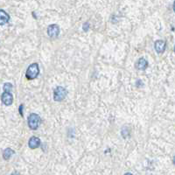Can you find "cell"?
<instances>
[{
	"label": "cell",
	"instance_id": "1",
	"mask_svg": "<svg viewBox=\"0 0 175 175\" xmlns=\"http://www.w3.org/2000/svg\"><path fill=\"white\" fill-rule=\"evenodd\" d=\"M39 74V65L38 63H32L31 64L25 73V77L28 80H32L35 79Z\"/></svg>",
	"mask_w": 175,
	"mask_h": 175
},
{
	"label": "cell",
	"instance_id": "2",
	"mask_svg": "<svg viewBox=\"0 0 175 175\" xmlns=\"http://www.w3.org/2000/svg\"><path fill=\"white\" fill-rule=\"evenodd\" d=\"M40 117L36 113H32L28 117V125L31 130H37L40 124Z\"/></svg>",
	"mask_w": 175,
	"mask_h": 175
},
{
	"label": "cell",
	"instance_id": "3",
	"mask_svg": "<svg viewBox=\"0 0 175 175\" xmlns=\"http://www.w3.org/2000/svg\"><path fill=\"white\" fill-rule=\"evenodd\" d=\"M67 95V89L65 88H63V87L59 86L53 91V99L56 102H60L63 99H65Z\"/></svg>",
	"mask_w": 175,
	"mask_h": 175
},
{
	"label": "cell",
	"instance_id": "4",
	"mask_svg": "<svg viewBox=\"0 0 175 175\" xmlns=\"http://www.w3.org/2000/svg\"><path fill=\"white\" fill-rule=\"evenodd\" d=\"M60 33V27L58 25H50L47 28V34L51 38H57Z\"/></svg>",
	"mask_w": 175,
	"mask_h": 175
},
{
	"label": "cell",
	"instance_id": "5",
	"mask_svg": "<svg viewBox=\"0 0 175 175\" xmlns=\"http://www.w3.org/2000/svg\"><path fill=\"white\" fill-rule=\"evenodd\" d=\"M2 102L6 106L11 105L12 103H13V96L11 95V93L4 92L2 94Z\"/></svg>",
	"mask_w": 175,
	"mask_h": 175
},
{
	"label": "cell",
	"instance_id": "6",
	"mask_svg": "<svg viewBox=\"0 0 175 175\" xmlns=\"http://www.w3.org/2000/svg\"><path fill=\"white\" fill-rule=\"evenodd\" d=\"M155 50L157 51V53H162L165 52L166 50V46H167V43L164 40H157L155 42Z\"/></svg>",
	"mask_w": 175,
	"mask_h": 175
},
{
	"label": "cell",
	"instance_id": "7",
	"mask_svg": "<svg viewBox=\"0 0 175 175\" xmlns=\"http://www.w3.org/2000/svg\"><path fill=\"white\" fill-rule=\"evenodd\" d=\"M40 145V139L37 137H32L30 139H29V142H28V146L31 148V149H36L38 148L39 146Z\"/></svg>",
	"mask_w": 175,
	"mask_h": 175
},
{
	"label": "cell",
	"instance_id": "8",
	"mask_svg": "<svg viewBox=\"0 0 175 175\" xmlns=\"http://www.w3.org/2000/svg\"><path fill=\"white\" fill-rule=\"evenodd\" d=\"M136 68L138 70H145L148 67V62L145 59L140 58L137 62H136Z\"/></svg>",
	"mask_w": 175,
	"mask_h": 175
},
{
	"label": "cell",
	"instance_id": "9",
	"mask_svg": "<svg viewBox=\"0 0 175 175\" xmlns=\"http://www.w3.org/2000/svg\"><path fill=\"white\" fill-rule=\"evenodd\" d=\"M10 20V16L8 15V13L4 11L3 9L0 10V25H4L5 24H7Z\"/></svg>",
	"mask_w": 175,
	"mask_h": 175
},
{
	"label": "cell",
	"instance_id": "10",
	"mask_svg": "<svg viewBox=\"0 0 175 175\" xmlns=\"http://www.w3.org/2000/svg\"><path fill=\"white\" fill-rule=\"evenodd\" d=\"M14 154V151L11 150V148H6L4 151V153H3V157L5 160H8L11 159V157Z\"/></svg>",
	"mask_w": 175,
	"mask_h": 175
},
{
	"label": "cell",
	"instance_id": "11",
	"mask_svg": "<svg viewBox=\"0 0 175 175\" xmlns=\"http://www.w3.org/2000/svg\"><path fill=\"white\" fill-rule=\"evenodd\" d=\"M13 87H12V84L10 83V82H7L4 85V92H8V93H11V91L12 90Z\"/></svg>",
	"mask_w": 175,
	"mask_h": 175
},
{
	"label": "cell",
	"instance_id": "12",
	"mask_svg": "<svg viewBox=\"0 0 175 175\" xmlns=\"http://www.w3.org/2000/svg\"><path fill=\"white\" fill-rule=\"evenodd\" d=\"M23 107H24V105L23 104H21L20 106H19V113H20V115L23 117Z\"/></svg>",
	"mask_w": 175,
	"mask_h": 175
},
{
	"label": "cell",
	"instance_id": "13",
	"mask_svg": "<svg viewBox=\"0 0 175 175\" xmlns=\"http://www.w3.org/2000/svg\"><path fill=\"white\" fill-rule=\"evenodd\" d=\"M11 175H21L19 173H17V172H15V173H12Z\"/></svg>",
	"mask_w": 175,
	"mask_h": 175
},
{
	"label": "cell",
	"instance_id": "14",
	"mask_svg": "<svg viewBox=\"0 0 175 175\" xmlns=\"http://www.w3.org/2000/svg\"><path fill=\"white\" fill-rule=\"evenodd\" d=\"M124 175H133L132 174H131V173H127V174H125Z\"/></svg>",
	"mask_w": 175,
	"mask_h": 175
},
{
	"label": "cell",
	"instance_id": "15",
	"mask_svg": "<svg viewBox=\"0 0 175 175\" xmlns=\"http://www.w3.org/2000/svg\"><path fill=\"white\" fill-rule=\"evenodd\" d=\"M174 11H175V2H174Z\"/></svg>",
	"mask_w": 175,
	"mask_h": 175
},
{
	"label": "cell",
	"instance_id": "16",
	"mask_svg": "<svg viewBox=\"0 0 175 175\" xmlns=\"http://www.w3.org/2000/svg\"><path fill=\"white\" fill-rule=\"evenodd\" d=\"M174 165H175V157H174Z\"/></svg>",
	"mask_w": 175,
	"mask_h": 175
},
{
	"label": "cell",
	"instance_id": "17",
	"mask_svg": "<svg viewBox=\"0 0 175 175\" xmlns=\"http://www.w3.org/2000/svg\"><path fill=\"white\" fill-rule=\"evenodd\" d=\"M174 52H175V46H174Z\"/></svg>",
	"mask_w": 175,
	"mask_h": 175
}]
</instances>
